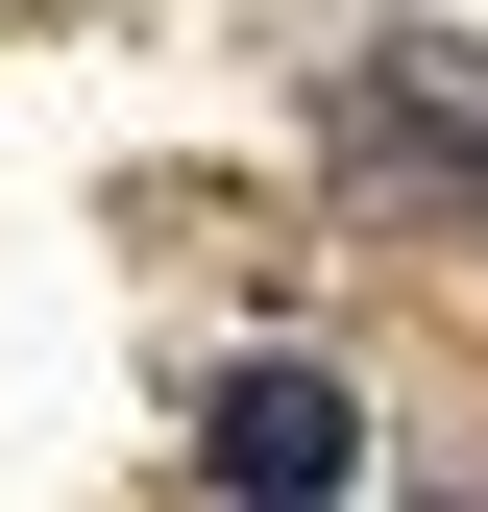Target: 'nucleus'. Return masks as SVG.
Wrapping results in <instances>:
<instances>
[{"label": "nucleus", "mask_w": 488, "mask_h": 512, "mask_svg": "<svg viewBox=\"0 0 488 512\" xmlns=\"http://www.w3.org/2000/svg\"><path fill=\"white\" fill-rule=\"evenodd\" d=\"M196 464H220L244 512H342V488H366V415H342V366H220Z\"/></svg>", "instance_id": "1"}]
</instances>
